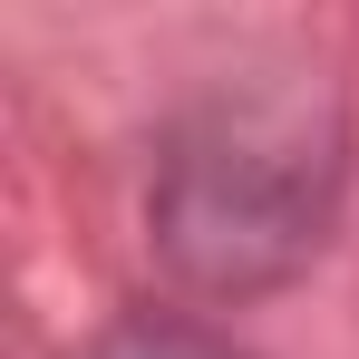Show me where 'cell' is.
I'll list each match as a JSON object with an SVG mask.
<instances>
[{
  "label": "cell",
  "instance_id": "1",
  "mask_svg": "<svg viewBox=\"0 0 359 359\" xmlns=\"http://www.w3.org/2000/svg\"><path fill=\"white\" fill-rule=\"evenodd\" d=\"M350 156V88L320 59H243L184 88L146 175V243L165 282L204 311L292 292L340 233Z\"/></svg>",
  "mask_w": 359,
  "mask_h": 359
},
{
  "label": "cell",
  "instance_id": "2",
  "mask_svg": "<svg viewBox=\"0 0 359 359\" xmlns=\"http://www.w3.org/2000/svg\"><path fill=\"white\" fill-rule=\"evenodd\" d=\"M78 359H252V350H243L224 320L184 311V301H136V311H117Z\"/></svg>",
  "mask_w": 359,
  "mask_h": 359
}]
</instances>
